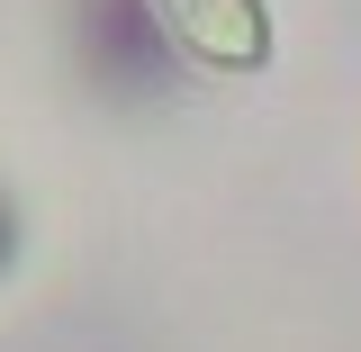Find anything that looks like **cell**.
Listing matches in <instances>:
<instances>
[{
	"mask_svg": "<svg viewBox=\"0 0 361 352\" xmlns=\"http://www.w3.org/2000/svg\"><path fill=\"white\" fill-rule=\"evenodd\" d=\"M145 9L199 73H262L271 45H280L262 0H145Z\"/></svg>",
	"mask_w": 361,
	"mask_h": 352,
	"instance_id": "obj_1",
	"label": "cell"
},
{
	"mask_svg": "<svg viewBox=\"0 0 361 352\" xmlns=\"http://www.w3.org/2000/svg\"><path fill=\"white\" fill-rule=\"evenodd\" d=\"M0 262H9V217H0Z\"/></svg>",
	"mask_w": 361,
	"mask_h": 352,
	"instance_id": "obj_2",
	"label": "cell"
}]
</instances>
